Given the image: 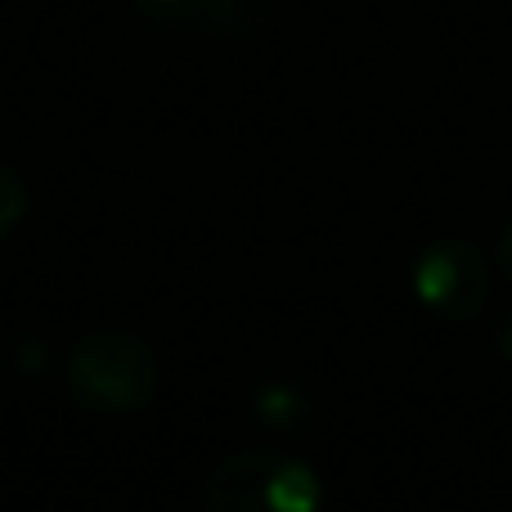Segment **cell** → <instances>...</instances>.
I'll return each mask as SVG.
<instances>
[{
	"label": "cell",
	"instance_id": "cell-1",
	"mask_svg": "<svg viewBox=\"0 0 512 512\" xmlns=\"http://www.w3.org/2000/svg\"><path fill=\"white\" fill-rule=\"evenodd\" d=\"M158 355L144 337L99 328L86 333L68 355V387L86 409L99 414H140L158 396Z\"/></svg>",
	"mask_w": 512,
	"mask_h": 512
},
{
	"label": "cell",
	"instance_id": "cell-2",
	"mask_svg": "<svg viewBox=\"0 0 512 512\" xmlns=\"http://www.w3.org/2000/svg\"><path fill=\"white\" fill-rule=\"evenodd\" d=\"M324 486L315 468L279 450H234L207 472V512H319Z\"/></svg>",
	"mask_w": 512,
	"mask_h": 512
},
{
	"label": "cell",
	"instance_id": "cell-3",
	"mask_svg": "<svg viewBox=\"0 0 512 512\" xmlns=\"http://www.w3.org/2000/svg\"><path fill=\"white\" fill-rule=\"evenodd\" d=\"M414 292L432 315L468 324V319H477L486 310V297H490L486 256L463 239L432 243L414 265Z\"/></svg>",
	"mask_w": 512,
	"mask_h": 512
},
{
	"label": "cell",
	"instance_id": "cell-4",
	"mask_svg": "<svg viewBox=\"0 0 512 512\" xmlns=\"http://www.w3.org/2000/svg\"><path fill=\"white\" fill-rule=\"evenodd\" d=\"M144 23L162 32L207 36V41H248L274 14V0H135Z\"/></svg>",
	"mask_w": 512,
	"mask_h": 512
},
{
	"label": "cell",
	"instance_id": "cell-5",
	"mask_svg": "<svg viewBox=\"0 0 512 512\" xmlns=\"http://www.w3.org/2000/svg\"><path fill=\"white\" fill-rule=\"evenodd\" d=\"M27 212V194H23V180L0 162V234H9Z\"/></svg>",
	"mask_w": 512,
	"mask_h": 512
},
{
	"label": "cell",
	"instance_id": "cell-6",
	"mask_svg": "<svg viewBox=\"0 0 512 512\" xmlns=\"http://www.w3.org/2000/svg\"><path fill=\"white\" fill-rule=\"evenodd\" d=\"M256 409H261V418H270V423H288V418L301 409V400L292 396L288 387H265L261 400H256Z\"/></svg>",
	"mask_w": 512,
	"mask_h": 512
},
{
	"label": "cell",
	"instance_id": "cell-7",
	"mask_svg": "<svg viewBox=\"0 0 512 512\" xmlns=\"http://www.w3.org/2000/svg\"><path fill=\"white\" fill-rule=\"evenodd\" d=\"M495 351L504 355V360H512V306H504L499 310V319H495Z\"/></svg>",
	"mask_w": 512,
	"mask_h": 512
},
{
	"label": "cell",
	"instance_id": "cell-8",
	"mask_svg": "<svg viewBox=\"0 0 512 512\" xmlns=\"http://www.w3.org/2000/svg\"><path fill=\"white\" fill-rule=\"evenodd\" d=\"M499 270L512 279V221L504 225V234H499Z\"/></svg>",
	"mask_w": 512,
	"mask_h": 512
}]
</instances>
